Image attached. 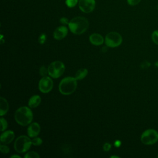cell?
I'll return each mask as SVG.
<instances>
[{
  "mask_svg": "<svg viewBox=\"0 0 158 158\" xmlns=\"http://www.w3.org/2000/svg\"><path fill=\"white\" fill-rule=\"evenodd\" d=\"M68 25L72 33L75 35H81L88 28L89 22L85 17L78 16L72 19Z\"/></svg>",
  "mask_w": 158,
  "mask_h": 158,
  "instance_id": "1",
  "label": "cell"
},
{
  "mask_svg": "<svg viewBox=\"0 0 158 158\" xmlns=\"http://www.w3.org/2000/svg\"><path fill=\"white\" fill-rule=\"evenodd\" d=\"M15 120L19 125L26 126L30 125L33 120V112L30 107L22 106L18 108L14 114Z\"/></svg>",
  "mask_w": 158,
  "mask_h": 158,
  "instance_id": "2",
  "label": "cell"
},
{
  "mask_svg": "<svg viewBox=\"0 0 158 158\" xmlns=\"http://www.w3.org/2000/svg\"><path fill=\"white\" fill-rule=\"evenodd\" d=\"M77 80L75 77H67L62 79L59 85V90L62 94L69 95L77 89Z\"/></svg>",
  "mask_w": 158,
  "mask_h": 158,
  "instance_id": "3",
  "label": "cell"
},
{
  "mask_svg": "<svg viewBox=\"0 0 158 158\" xmlns=\"http://www.w3.org/2000/svg\"><path fill=\"white\" fill-rule=\"evenodd\" d=\"M31 145L32 142L29 137L25 135H21L16 138L14 148L17 152L23 153L28 151Z\"/></svg>",
  "mask_w": 158,
  "mask_h": 158,
  "instance_id": "4",
  "label": "cell"
},
{
  "mask_svg": "<svg viewBox=\"0 0 158 158\" xmlns=\"http://www.w3.org/2000/svg\"><path fill=\"white\" fill-rule=\"evenodd\" d=\"M65 69V65L62 62L59 60L54 61L48 67V75L53 78H57L63 75Z\"/></svg>",
  "mask_w": 158,
  "mask_h": 158,
  "instance_id": "5",
  "label": "cell"
},
{
  "mask_svg": "<svg viewBox=\"0 0 158 158\" xmlns=\"http://www.w3.org/2000/svg\"><path fill=\"white\" fill-rule=\"evenodd\" d=\"M158 140V132L154 129H148L143 132L141 141L146 145H151Z\"/></svg>",
  "mask_w": 158,
  "mask_h": 158,
  "instance_id": "6",
  "label": "cell"
},
{
  "mask_svg": "<svg viewBox=\"0 0 158 158\" xmlns=\"http://www.w3.org/2000/svg\"><path fill=\"white\" fill-rule=\"evenodd\" d=\"M122 42V36L115 31L109 32L105 37V44L107 46L110 48L117 47L121 44Z\"/></svg>",
  "mask_w": 158,
  "mask_h": 158,
  "instance_id": "7",
  "label": "cell"
},
{
  "mask_svg": "<svg viewBox=\"0 0 158 158\" xmlns=\"http://www.w3.org/2000/svg\"><path fill=\"white\" fill-rule=\"evenodd\" d=\"M53 88V81L48 76L43 77L38 83L39 90L43 93L50 92Z\"/></svg>",
  "mask_w": 158,
  "mask_h": 158,
  "instance_id": "8",
  "label": "cell"
},
{
  "mask_svg": "<svg viewBox=\"0 0 158 158\" xmlns=\"http://www.w3.org/2000/svg\"><path fill=\"white\" fill-rule=\"evenodd\" d=\"M80 9L85 13H90L94 10L96 6L95 0H79Z\"/></svg>",
  "mask_w": 158,
  "mask_h": 158,
  "instance_id": "9",
  "label": "cell"
},
{
  "mask_svg": "<svg viewBox=\"0 0 158 158\" xmlns=\"http://www.w3.org/2000/svg\"><path fill=\"white\" fill-rule=\"evenodd\" d=\"M68 33V28L65 25L58 27L53 33V37L56 40H61L64 39Z\"/></svg>",
  "mask_w": 158,
  "mask_h": 158,
  "instance_id": "10",
  "label": "cell"
},
{
  "mask_svg": "<svg viewBox=\"0 0 158 158\" xmlns=\"http://www.w3.org/2000/svg\"><path fill=\"white\" fill-rule=\"evenodd\" d=\"M40 130V125L37 122L31 123L27 128V134L29 137L34 138L39 135Z\"/></svg>",
  "mask_w": 158,
  "mask_h": 158,
  "instance_id": "11",
  "label": "cell"
},
{
  "mask_svg": "<svg viewBox=\"0 0 158 158\" xmlns=\"http://www.w3.org/2000/svg\"><path fill=\"white\" fill-rule=\"evenodd\" d=\"M15 138L14 132L12 130H7L1 135V142L4 144L10 143Z\"/></svg>",
  "mask_w": 158,
  "mask_h": 158,
  "instance_id": "12",
  "label": "cell"
},
{
  "mask_svg": "<svg viewBox=\"0 0 158 158\" xmlns=\"http://www.w3.org/2000/svg\"><path fill=\"white\" fill-rule=\"evenodd\" d=\"M89 39L91 43L95 46H100L104 43V38L99 33H92Z\"/></svg>",
  "mask_w": 158,
  "mask_h": 158,
  "instance_id": "13",
  "label": "cell"
},
{
  "mask_svg": "<svg viewBox=\"0 0 158 158\" xmlns=\"http://www.w3.org/2000/svg\"><path fill=\"white\" fill-rule=\"evenodd\" d=\"M41 101V99L39 95H33L29 99L28 105L30 108H35L40 104Z\"/></svg>",
  "mask_w": 158,
  "mask_h": 158,
  "instance_id": "14",
  "label": "cell"
},
{
  "mask_svg": "<svg viewBox=\"0 0 158 158\" xmlns=\"http://www.w3.org/2000/svg\"><path fill=\"white\" fill-rule=\"evenodd\" d=\"M9 110V103L3 97L0 98V115L3 116Z\"/></svg>",
  "mask_w": 158,
  "mask_h": 158,
  "instance_id": "15",
  "label": "cell"
},
{
  "mask_svg": "<svg viewBox=\"0 0 158 158\" xmlns=\"http://www.w3.org/2000/svg\"><path fill=\"white\" fill-rule=\"evenodd\" d=\"M88 73V71L85 68L80 69L76 72L75 78H76L77 80H81L86 77Z\"/></svg>",
  "mask_w": 158,
  "mask_h": 158,
  "instance_id": "16",
  "label": "cell"
},
{
  "mask_svg": "<svg viewBox=\"0 0 158 158\" xmlns=\"http://www.w3.org/2000/svg\"><path fill=\"white\" fill-rule=\"evenodd\" d=\"M79 2V0H65V4L69 8L74 7Z\"/></svg>",
  "mask_w": 158,
  "mask_h": 158,
  "instance_id": "17",
  "label": "cell"
},
{
  "mask_svg": "<svg viewBox=\"0 0 158 158\" xmlns=\"http://www.w3.org/2000/svg\"><path fill=\"white\" fill-rule=\"evenodd\" d=\"M24 157H25V158H39L40 155L35 151H30V152H28L24 156Z\"/></svg>",
  "mask_w": 158,
  "mask_h": 158,
  "instance_id": "18",
  "label": "cell"
},
{
  "mask_svg": "<svg viewBox=\"0 0 158 158\" xmlns=\"http://www.w3.org/2000/svg\"><path fill=\"white\" fill-rule=\"evenodd\" d=\"M0 122H1V131H4L7 127V122L5 118L3 117H1L0 118Z\"/></svg>",
  "mask_w": 158,
  "mask_h": 158,
  "instance_id": "19",
  "label": "cell"
},
{
  "mask_svg": "<svg viewBox=\"0 0 158 158\" xmlns=\"http://www.w3.org/2000/svg\"><path fill=\"white\" fill-rule=\"evenodd\" d=\"M39 72H40V75H41L42 77H45V76H47V75H48V68H46L44 65H42L41 67H40Z\"/></svg>",
  "mask_w": 158,
  "mask_h": 158,
  "instance_id": "20",
  "label": "cell"
},
{
  "mask_svg": "<svg viewBox=\"0 0 158 158\" xmlns=\"http://www.w3.org/2000/svg\"><path fill=\"white\" fill-rule=\"evenodd\" d=\"M31 142H32V144L34 146H40L42 144L43 140L41 139V138L36 136L33 138V139L31 140Z\"/></svg>",
  "mask_w": 158,
  "mask_h": 158,
  "instance_id": "21",
  "label": "cell"
},
{
  "mask_svg": "<svg viewBox=\"0 0 158 158\" xmlns=\"http://www.w3.org/2000/svg\"><path fill=\"white\" fill-rule=\"evenodd\" d=\"M152 40L156 44L158 45V30H155L152 32Z\"/></svg>",
  "mask_w": 158,
  "mask_h": 158,
  "instance_id": "22",
  "label": "cell"
},
{
  "mask_svg": "<svg viewBox=\"0 0 158 158\" xmlns=\"http://www.w3.org/2000/svg\"><path fill=\"white\" fill-rule=\"evenodd\" d=\"M0 151L2 154H7L9 152L10 149L9 147L6 146L5 144H1L0 146Z\"/></svg>",
  "mask_w": 158,
  "mask_h": 158,
  "instance_id": "23",
  "label": "cell"
},
{
  "mask_svg": "<svg viewBox=\"0 0 158 158\" xmlns=\"http://www.w3.org/2000/svg\"><path fill=\"white\" fill-rule=\"evenodd\" d=\"M46 40V34H44V33L41 34V35L38 38V42H39V43L41 44H44L45 43Z\"/></svg>",
  "mask_w": 158,
  "mask_h": 158,
  "instance_id": "24",
  "label": "cell"
},
{
  "mask_svg": "<svg viewBox=\"0 0 158 158\" xmlns=\"http://www.w3.org/2000/svg\"><path fill=\"white\" fill-rule=\"evenodd\" d=\"M127 1L130 6H136L140 2L141 0H127Z\"/></svg>",
  "mask_w": 158,
  "mask_h": 158,
  "instance_id": "25",
  "label": "cell"
},
{
  "mask_svg": "<svg viewBox=\"0 0 158 158\" xmlns=\"http://www.w3.org/2000/svg\"><path fill=\"white\" fill-rule=\"evenodd\" d=\"M60 23H62V25H68L69 23V19L67 18V17H63L62 18L60 19L59 20Z\"/></svg>",
  "mask_w": 158,
  "mask_h": 158,
  "instance_id": "26",
  "label": "cell"
},
{
  "mask_svg": "<svg viewBox=\"0 0 158 158\" xmlns=\"http://www.w3.org/2000/svg\"><path fill=\"white\" fill-rule=\"evenodd\" d=\"M111 148V144L109 143H104L103 146V149L105 151H109Z\"/></svg>",
  "mask_w": 158,
  "mask_h": 158,
  "instance_id": "27",
  "label": "cell"
},
{
  "mask_svg": "<svg viewBox=\"0 0 158 158\" xmlns=\"http://www.w3.org/2000/svg\"><path fill=\"white\" fill-rule=\"evenodd\" d=\"M141 66V67H142L143 69H146V68H148V67L150 66V63L146 61V62H144V63H143Z\"/></svg>",
  "mask_w": 158,
  "mask_h": 158,
  "instance_id": "28",
  "label": "cell"
},
{
  "mask_svg": "<svg viewBox=\"0 0 158 158\" xmlns=\"http://www.w3.org/2000/svg\"><path fill=\"white\" fill-rule=\"evenodd\" d=\"M121 144H122V143H121V141L120 140H116L114 142V146L115 147H117V148H119Z\"/></svg>",
  "mask_w": 158,
  "mask_h": 158,
  "instance_id": "29",
  "label": "cell"
},
{
  "mask_svg": "<svg viewBox=\"0 0 158 158\" xmlns=\"http://www.w3.org/2000/svg\"><path fill=\"white\" fill-rule=\"evenodd\" d=\"M11 158H13V157H18V158H20L21 157L20 156H18V155H12L10 156Z\"/></svg>",
  "mask_w": 158,
  "mask_h": 158,
  "instance_id": "30",
  "label": "cell"
},
{
  "mask_svg": "<svg viewBox=\"0 0 158 158\" xmlns=\"http://www.w3.org/2000/svg\"><path fill=\"white\" fill-rule=\"evenodd\" d=\"M154 65L158 67V61H157L156 62H155V63H154Z\"/></svg>",
  "mask_w": 158,
  "mask_h": 158,
  "instance_id": "31",
  "label": "cell"
},
{
  "mask_svg": "<svg viewBox=\"0 0 158 158\" xmlns=\"http://www.w3.org/2000/svg\"><path fill=\"white\" fill-rule=\"evenodd\" d=\"M110 157H111V158H112V157H117V158H119V157H118V156H110Z\"/></svg>",
  "mask_w": 158,
  "mask_h": 158,
  "instance_id": "32",
  "label": "cell"
},
{
  "mask_svg": "<svg viewBox=\"0 0 158 158\" xmlns=\"http://www.w3.org/2000/svg\"><path fill=\"white\" fill-rule=\"evenodd\" d=\"M157 7H158V5H157Z\"/></svg>",
  "mask_w": 158,
  "mask_h": 158,
  "instance_id": "33",
  "label": "cell"
},
{
  "mask_svg": "<svg viewBox=\"0 0 158 158\" xmlns=\"http://www.w3.org/2000/svg\"><path fill=\"white\" fill-rule=\"evenodd\" d=\"M157 157H158V155H157Z\"/></svg>",
  "mask_w": 158,
  "mask_h": 158,
  "instance_id": "34",
  "label": "cell"
}]
</instances>
